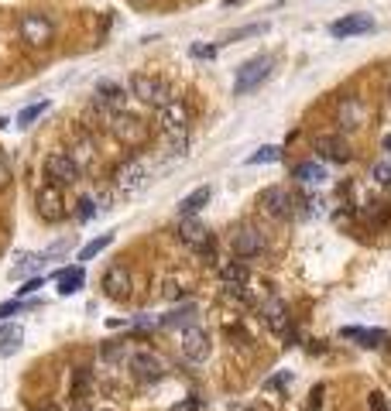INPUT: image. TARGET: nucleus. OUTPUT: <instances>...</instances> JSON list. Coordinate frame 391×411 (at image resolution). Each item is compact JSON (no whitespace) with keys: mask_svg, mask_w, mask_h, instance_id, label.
I'll list each match as a JSON object with an SVG mask.
<instances>
[{"mask_svg":"<svg viewBox=\"0 0 391 411\" xmlns=\"http://www.w3.org/2000/svg\"><path fill=\"white\" fill-rule=\"evenodd\" d=\"M285 381H288V374H278V377H271V381H268L264 387H268V391H278V387L285 384Z\"/></svg>","mask_w":391,"mask_h":411,"instance_id":"nucleus-42","label":"nucleus"},{"mask_svg":"<svg viewBox=\"0 0 391 411\" xmlns=\"http://www.w3.org/2000/svg\"><path fill=\"white\" fill-rule=\"evenodd\" d=\"M21 38H25L31 49H45V45H52L55 38V25L49 14H25L21 18Z\"/></svg>","mask_w":391,"mask_h":411,"instance_id":"nucleus-4","label":"nucleus"},{"mask_svg":"<svg viewBox=\"0 0 391 411\" xmlns=\"http://www.w3.org/2000/svg\"><path fill=\"white\" fill-rule=\"evenodd\" d=\"M192 55H196V58H213L216 49H213V45H192Z\"/></svg>","mask_w":391,"mask_h":411,"instance_id":"nucleus-37","label":"nucleus"},{"mask_svg":"<svg viewBox=\"0 0 391 411\" xmlns=\"http://www.w3.org/2000/svg\"><path fill=\"white\" fill-rule=\"evenodd\" d=\"M86 282V271L82 267H66L58 271V295H76L79 288Z\"/></svg>","mask_w":391,"mask_h":411,"instance_id":"nucleus-22","label":"nucleus"},{"mask_svg":"<svg viewBox=\"0 0 391 411\" xmlns=\"http://www.w3.org/2000/svg\"><path fill=\"white\" fill-rule=\"evenodd\" d=\"M374 175H378V182H388V175H391V168L381 161V165H374Z\"/></svg>","mask_w":391,"mask_h":411,"instance_id":"nucleus-41","label":"nucleus"},{"mask_svg":"<svg viewBox=\"0 0 391 411\" xmlns=\"http://www.w3.org/2000/svg\"><path fill=\"white\" fill-rule=\"evenodd\" d=\"M182 357L192 360V363H203L209 357V336L199 329V326H189L182 329Z\"/></svg>","mask_w":391,"mask_h":411,"instance_id":"nucleus-13","label":"nucleus"},{"mask_svg":"<svg viewBox=\"0 0 391 411\" xmlns=\"http://www.w3.org/2000/svg\"><path fill=\"white\" fill-rule=\"evenodd\" d=\"M261 315H264V326H268L271 333H285V326H288V308H285V302L271 298L268 305L261 308Z\"/></svg>","mask_w":391,"mask_h":411,"instance_id":"nucleus-18","label":"nucleus"},{"mask_svg":"<svg viewBox=\"0 0 391 411\" xmlns=\"http://www.w3.org/2000/svg\"><path fill=\"white\" fill-rule=\"evenodd\" d=\"M282 158V148H275V144H268V148H261L247 158V165H271V161H278Z\"/></svg>","mask_w":391,"mask_h":411,"instance_id":"nucleus-32","label":"nucleus"},{"mask_svg":"<svg viewBox=\"0 0 391 411\" xmlns=\"http://www.w3.org/2000/svg\"><path fill=\"white\" fill-rule=\"evenodd\" d=\"M192 319H196V305H192V302H185L182 308H172L158 326H165V329H179V326H185V329H189V322H192Z\"/></svg>","mask_w":391,"mask_h":411,"instance_id":"nucleus-23","label":"nucleus"},{"mask_svg":"<svg viewBox=\"0 0 391 411\" xmlns=\"http://www.w3.org/2000/svg\"><path fill=\"white\" fill-rule=\"evenodd\" d=\"M45 260H49L45 254H21L11 274H14V278H25V274H31V271H38V267H42Z\"/></svg>","mask_w":391,"mask_h":411,"instance_id":"nucleus-28","label":"nucleus"},{"mask_svg":"<svg viewBox=\"0 0 391 411\" xmlns=\"http://www.w3.org/2000/svg\"><path fill=\"white\" fill-rule=\"evenodd\" d=\"M35 206H38V216H42L45 223H58V220H66V199H62L58 185H52V182L38 189Z\"/></svg>","mask_w":391,"mask_h":411,"instance_id":"nucleus-8","label":"nucleus"},{"mask_svg":"<svg viewBox=\"0 0 391 411\" xmlns=\"http://www.w3.org/2000/svg\"><path fill=\"white\" fill-rule=\"evenodd\" d=\"M209 199H213V189H209V185H199L196 192H189L182 203H179V213H182V216H196L203 206H209Z\"/></svg>","mask_w":391,"mask_h":411,"instance_id":"nucleus-20","label":"nucleus"},{"mask_svg":"<svg viewBox=\"0 0 391 411\" xmlns=\"http://www.w3.org/2000/svg\"><path fill=\"white\" fill-rule=\"evenodd\" d=\"M144 185H148V165H144V161H137V158L124 161V165L113 172V192H117L120 199L137 196Z\"/></svg>","mask_w":391,"mask_h":411,"instance_id":"nucleus-2","label":"nucleus"},{"mask_svg":"<svg viewBox=\"0 0 391 411\" xmlns=\"http://www.w3.org/2000/svg\"><path fill=\"white\" fill-rule=\"evenodd\" d=\"M97 103L106 106V110H113V113H120L124 103H128V89H120L117 82H100L97 86Z\"/></svg>","mask_w":391,"mask_h":411,"instance_id":"nucleus-17","label":"nucleus"},{"mask_svg":"<svg viewBox=\"0 0 391 411\" xmlns=\"http://www.w3.org/2000/svg\"><path fill=\"white\" fill-rule=\"evenodd\" d=\"M179 240L189 244L192 251H199V254H213V233H209L196 216H182V223H179Z\"/></svg>","mask_w":391,"mask_h":411,"instance_id":"nucleus-10","label":"nucleus"},{"mask_svg":"<svg viewBox=\"0 0 391 411\" xmlns=\"http://www.w3.org/2000/svg\"><path fill=\"white\" fill-rule=\"evenodd\" d=\"M130 374H134L141 384H155V381H161V374H165V363H161L155 353L141 350V353H130Z\"/></svg>","mask_w":391,"mask_h":411,"instance_id":"nucleus-11","label":"nucleus"},{"mask_svg":"<svg viewBox=\"0 0 391 411\" xmlns=\"http://www.w3.org/2000/svg\"><path fill=\"white\" fill-rule=\"evenodd\" d=\"M261 25H251V27H240V31H234V34H227V42H237V38H247V34H258Z\"/></svg>","mask_w":391,"mask_h":411,"instance_id":"nucleus-36","label":"nucleus"},{"mask_svg":"<svg viewBox=\"0 0 391 411\" xmlns=\"http://www.w3.org/2000/svg\"><path fill=\"white\" fill-rule=\"evenodd\" d=\"M21 339H25L21 326H4V329H0V353H4V357H11V353L21 346Z\"/></svg>","mask_w":391,"mask_h":411,"instance_id":"nucleus-26","label":"nucleus"},{"mask_svg":"<svg viewBox=\"0 0 391 411\" xmlns=\"http://www.w3.org/2000/svg\"><path fill=\"white\" fill-rule=\"evenodd\" d=\"M261 206H264V213H268V216H275V220H288V216H292V196H288L285 189H278V185L264 189Z\"/></svg>","mask_w":391,"mask_h":411,"instance_id":"nucleus-15","label":"nucleus"},{"mask_svg":"<svg viewBox=\"0 0 391 411\" xmlns=\"http://www.w3.org/2000/svg\"><path fill=\"white\" fill-rule=\"evenodd\" d=\"M89 384H93V374H89V367H79V370H73V381H69V394H73V401H86V394H89Z\"/></svg>","mask_w":391,"mask_h":411,"instance_id":"nucleus-24","label":"nucleus"},{"mask_svg":"<svg viewBox=\"0 0 391 411\" xmlns=\"http://www.w3.org/2000/svg\"><path fill=\"white\" fill-rule=\"evenodd\" d=\"M104 291H106V298H113V302H128L130 291H134V278H130L128 264H110L106 267Z\"/></svg>","mask_w":391,"mask_h":411,"instance_id":"nucleus-9","label":"nucleus"},{"mask_svg":"<svg viewBox=\"0 0 391 411\" xmlns=\"http://www.w3.org/2000/svg\"><path fill=\"white\" fill-rule=\"evenodd\" d=\"M45 110H49V103H45V100H38V103H31V106H25V110L18 113V127H27V124H35V120H38Z\"/></svg>","mask_w":391,"mask_h":411,"instance_id":"nucleus-31","label":"nucleus"},{"mask_svg":"<svg viewBox=\"0 0 391 411\" xmlns=\"http://www.w3.org/2000/svg\"><path fill=\"white\" fill-rule=\"evenodd\" d=\"M230 247H234V254L240 260H251V257H258L264 251V236H261L254 227H240L234 233V240H230Z\"/></svg>","mask_w":391,"mask_h":411,"instance_id":"nucleus-12","label":"nucleus"},{"mask_svg":"<svg viewBox=\"0 0 391 411\" xmlns=\"http://www.w3.org/2000/svg\"><path fill=\"white\" fill-rule=\"evenodd\" d=\"M45 175L52 179V185H73V182H79V175H82V165H79L73 154L52 151L45 158Z\"/></svg>","mask_w":391,"mask_h":411,"instance_id":"nucleus-5","label":"nucleus"},{"mask_svg":"<svg viewBox=\"0 0 391 411\" xmlns=\"http://www.w3.org/2000/svg\"><path fill=\"white\" fill-rule=\"evenodd\" d=\"M367 31H374V18L371 14H347V18L330 25L333 38H354V34H367Z\"/></svg>","mask_w":391,"mask_h":411,"instance_id":"nucleus-14","label":"nucleus"},{"mask_svg":"<svg viewBox=\"0 0 391 411\" xmlns=\"http://www.w3.org/2000/svg\"><path fill=\"white\" fill-rule=\"evenodd\" d=\"M316 151L323 154V158H330V161H350V148L337 134H319L316 137Z\"/></svg>","mask_w":391,"mask_h":411,"instance_id":"nucleus-16","label":"nucleus"},{"mask_svg":"<svg viewBox=\"0 0 391 411\" xmlns=\"http://www.w3.org/2000/svg\"><path fill=\"white\" fill-rule=\"evenodd\" d=\"M364 220L371 223V227H388V220H391L388 203H371L364 209Z\"/></svg>","mask_w":391,"mask_h":411,"instance_id":"nucleus-29","label":"nucleus"},{"mask_svg":"<svg viewBox=\"0 0 391 411\" xmlns=\"http://www.w3.org/2000/svg\"><path fill=\"white\" fill-rule=\"evenodd\" d=\"M220 278H223V284H230V288H244V284H247V264H244V260H227V264H220Z\"/></svg>","mask_w":391,"mask_h":411,"instance_id":"nucleus-21","label":"nucleus"},{"mask_svg":"<svg viewBox=\"0 0 391 411\" xmlns=\"http://www.w3.org/2000/svg\"><path fill=\"white\" fill-rule=\"evenodd\" d=\"M189 120H192V113H189V106L182 100H168L158 106V127L168 134V141L179 148H185V134H189Z\"/></svg>","mask_w":391,"mask_h":411,"instance_id":"nucleus-1","label":"nucleus"},{"mask_svg":"<svg viewBox=\"0 0 391 411\" xmlns=\"http://www.w3.org/2000/svg\"><path fill=\"white\" fill-rule=\"evenodd\" d=\"M381 144H385V151H391V134H385V141H381Z\"/></svg>","mask_w":391,"mask_h":411,"instance_id":"nucleus-44","label":"nucleus"},{"mask_svg":"<svg viewBox=\"0 0 391 411\" xmlns=\"http://www.w3.org/2000/svg\"><path fill=\"white\" fill-rule=\"evenodd\" d=\"M172 411H199V401H196V398H185V401H179Z\"/></svg>","mask_w":391,"mask_h":411,"instance_id":"nucleus-38","label":"nucleus"},{"mask_svg":"<svg viewBox=\"0 0 391 411\" xmlns=\"http://www.w3.org/2000/svg\"><path fill=\"white\" fill-rule=\"evenodd\" d=\"M38 288H42V278H31L25 288H18V295H31V291H38Z\"/></svg>","mask_w":391,"mask_h":411,"instance_id":"nucleus-40","label":"nucleus"},{"mask_svg":"<svg viewBox=\"0 0 391 411\" xmlns=\"http://www.w3.org/2000/svg\"><path fill=\"white\" fill-rule=\"evenodd\" d=\"M337 117H340V124H343V127H361V124H364V110H361V103L354 100V96L340 100Z\"/></svg>","mask_w":391,"mask_h":411,"instance_id":"nucleus-19","label":"nucleus"},{"mask_svg":"<svg viewBox=\"0 0 391 411\" xmlns=\"http://www.w3.org/2000/svg\"><path fill=\"white\" fill-rule=\"evenodd\" d=\"M388 93H391V86H388Z\"/></svg>","mask_w":391,"mask_h":411,"instance_id":"nucleus-45","label":"nucleus"},{"mask_svg":"<svg viewBox=\"0 0 391 411\" xmlns=\"http://www.w3.org/2000/svg\"><path fill=\"white\" fill-rule=\"evenodd\" d=\"M18 308H21V302H4V305H0V319H11Z\"/></svg>","mask_w":391,"mask_h":411,"instance_id":"nucleus-39","label":"nucleus"},{"mask_svg":"<svg viewBox=\"0 0 391 411\" xmlns=\"http://www.w3.org/2000/svg\"><path fill=\"white\" fill-rule=\"evenodd\" d=\"M110 130H113V137L120 141V144H128V148H141L144 141H148V124L141 120V117H134V113H113L110 117Z\"/></svg>","mask_w":391,"mask_h":411,"instance_id":"nucleus-3","label":"nucleus"},{"mask_svg":"<svg viewBox=\"0 0 391 411\" xmlns=\"http://www.w3.org/2000/svg\"><path fill=\"white\" fill-rule=\"evenodd\" d=\"M130 93L137 96V100L151 103V106H161V103H168V86L161 82L158 76H148V72H137V76H130Z\"/></svg>","mask_w":391,"mask_h":411,"instance_id":"nucleus-7","label":"nucleus"},{"mask_svg":"<svg viewBox=\"0 0 391 411\" xmlns=\"http://www.w3.org/2000/svg\"><path fill=\"white\" fill-rule=\"evenodd\" d=\"M4 185H11V161H7V154L0 151V189Z\"/></svg>","mask_w":391,"mask_h":411,"instance_id":"nucleus-35","label":"nucleus"},{"mask_svg":"<svg viewBox=\"0 0 391 411\" xmlns=\"http://www.w3.org/2000/svg\"><path fill=\"white\" fill-rule=\"evenodd\" d=\"M295 179L306 182V185H313V182L326 179V172H323V165H319V161H302V165H295Z\"/></svg>","mask_w":391,"mask_h":411,"instance_id":"nucleus-27","label":"nucleus"},{"mask_svg":"<svg viewBox=\"0 0 391 411\" xmlns=\"http://www.w3.org/2000/svg\"><path fill=\"white\" fill-rule=\"evenodd\" d=\"M35 411H62V408H58L55 401H45V405H38V408H35Z\"/></svg>","mask_w":391,"mask_h":411,"instance_id":"nucleus-43","label":"nucleus"},{"mask_svg":"<svg viewBox=\"0 0 391 411\" xmlns=\"http://www.w3.org/2000/svg\"><path fill=\"white\" fill-rule=\"evenodd\" d=\"M79 209H76V216L79 220H93V213H97V203H93V199H89V196H82V199H79Z\"/></svg>","mask_w":391,"mask_h":411,"instance_id":"nucleus-34","label":"nucleus"},{"mask_svg":"<svg viewBox=\"0 0 391 411\" xmlns=\"http://www.w3.org/2000/svg\"><path fill=\"white\" fill-rule=\"evenodd\" d=\"M367 408L371 411H391V405H388V398H385L381 391H371V394H367Z\"/></svg>","mask_w":391,"mask_h":411,"instance_id":"nucleus-33","label":"nucleus"},{"mask_svg":"<svg viewBox=\"0 0 391 411\" xmlns=\"http://www.w3.org/2000/svg\"><path fill=\"white\" fill-rule=\"evenodd\" d=\"M343 336L347 339H361V346H367V350H374V346H381L388 339V333H381V329H357V326L343 329Z\"/></svg>","mask_w":391,"mask_h":411,"instance_id":"nucleus-25","label":"nucleus"},{"mask_svg":"<svg viewBox=\"0 0 391 411\" xmlns=\"http://www.w3.org/2000/svg\"><path fill=\"white\" fill-rule=\"evenodd\" d=\"M268 72H271V58L268 55H258V58H247L240 69H237V96H244V93H251V89H258L261 82L268 79Z\"/></svg>","mask_w":391,"mask_h":411,"instance_id":"nucleus-6","label":"nucleus"},{"mask_svg":"<svg viewBox=\"0 0 391 411\" xmlns=\"http://www.w3.org/2000/svg\"><path fill=\"white\" fill-rule=\"evenodd\" d=\"M110 244H113V233H104L100 240H89V244H86V247L79 251V260H93V257L100 254V251H106Z\"/></svg>","mask_w":391,"mask_h":411,"instance_id":"nucleus-30","label":"nucleus"}]
</instances>
